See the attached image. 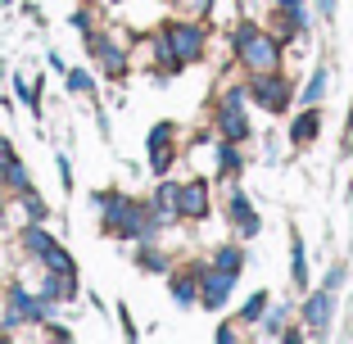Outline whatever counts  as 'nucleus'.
I'll return each mask as SVG.
<instances>
[{"mask_svg":"<svg viewBox=\"0 0 353 344\" xmlns=\"http://www.w3.org/2000/svg\"><path fill=\"white\" fill-rule=\"evenodd\" d=\"M28 250H32V254H37V259H46V254H50V250H54V240H50V236H46V231H28Z\"/></svg>","mask_w":353,"mask_h":344,"instance_id":"12","label":"nucleus"},{"mask_svg":"<svg viewBox=\"0 0 353 344\" xmlns=\"http://www.w3.org/2000/svg\"><path fill=\"white\" fill-rule=\"evenodd\" d=\"M281 322H285V308H272L268 313V335H281Z\"/></svg>","mask_w":353,"mask_h":344,"instance_id":"19","label":"nucleus"},{"mask_svg":"<svg viewBox=\"0 0 353 344\" xmlns=\"http://www.w3.org/2000/svg\"><path fill=\"white\" fill-rule=\"evenodd\" d=\"M168 136H172V127H154V136H150V150H154V168H159V172H163V168H168Z\"/></svg>","mask_w":353,"mask_h":344,"instance_id":"9","label":"nucleus"},{"mask_svg":"<svg viewBox=\"0 0 353 344\" xmlns=\"http://www.w3.org/2000/svg\"><path fill=\"white\" fill-rule=\"evenodd\" d=\"M218 127H222V136H227V141H245V136H250V123H245V118H240V105H222V114H218Z\"/></svg>","mask_w":353,"mask_h":344,"instance_id":"7","label":"nucleus"},{"mask_svg":"<svg viewBox=\"0 0 353 344\" xmlns=\"http://www.w3.org/2000/svg\"><path fill=\"white\" fill-rule=\"evenodd\" d=\"M176 209L186 213V218H204L208 213V186L204 181H190L186 190H176Z\"/></svg>","mask_w":353,"mask_h":344,"instance_id":"4","label":"nucleus"},{"mask_svg":"<svg viewBox=\"0 0 353 344\" xmlns=\"http://www.w3.org/2000/svg\"><path fill=\"white\" fill-rule=\"evenodd\" d=\"M285 82H281V77H272V73H259V82H254V100H259L263 109H272V114H276V109H285Z\"/></svg>","mask_w":353,"mask_h":344,"instance_id":"2","label":"nucleus"},{"mask_svg":"<svg viewBox=\"0 0 353 344\" xmlns=\"http://www.w3.org/2000/svg\"><path fill=\"white\" fill-rule=\"evenodd\" d=\"M46 267H50V272H73V263H68L63 250H50V254H46Z\"/></svg>","mask_w":353,"mask_h":344,"instance_id":"15","label":"nucleus"},{"mask_svg":"<svg viewBox=\"0 0 353 344\" xmlns=\"http://www.w3.org/2000/svg\"><path fill=\"white\" fill-rule=\"evenodd\" d=\"M186 5H190L195 14H199V10H208V0H186Z\"/></svg>","mask_w":353,"mask_h":344,"instance_id":"22","label":"nucleus"},{"mask_svg":"<svg viewBox=\"0 0 353 344\" xmlns=\"http://www.w3.org/2000/svg\"><path fill=\"white\" fill-rule=\"evenodd\" d=\"M168 45H172L176 59H195L204 50V32L199 28H168Z\"/></svg>","mask_w":353,"mask_h":344,"instance_id":"3","label":"nucleus"},{"mask_svg":"<svg viewBox=\"0 0 353 344\" xmlns=\"http://www.w3.org/2000/svg\"><path fill=\"white\" fill-rule=\"evenodd\" d=\"M259 313H263V294H254V299L245 303V313H240V322H254Z\"/></svg>","mask_w":353,"mask_h":344,"instance_id":"18","label":"nucleus"},{"mask_svg":"<svg viewBox=\"0 0 353 344\" xmlns=\"http://www.w3.org/2000/svg\"><path fill=\"white\" fill-rule=\"evenodd\" d=\"M231 285H236V276H231V272H208L204 276V303L208 308H218V303H227V294H231Z\"/></svg>","mask_w":353,"mask_h":344,"instance_id":"6","label":"nucleus"},{"mask_svg":"<svg viewBox=\"0 0 353 344\" xmlns=\"http://www.w3.org/2000/svg\"><path fill=\"white\" fill-rule=\"evenodd\" d=\"M312 132H317V114H303V118H299V123H294V127H290V136H294V141H308V136H312Z\"/></svg>","mask_w":353,"mask_h":344,"instance_id":"14","label":"nucleus"},{"mask_svg":"<svg viewBox=\"0 0 353 344\" xmlns=\"http://www.w3.org/2000/svg\"><path fill=\"white\" fill-rule=\"evenodd\" d=\"M236 45H240V59L250 63L254 73H272V68H276V45H272L259 28H240Z\"/></svg>","mask_w":353,"mask_h":344,"instance_id":"1","label":"nucleus"},{"mask_svg":"<svg viewBox=\"0 0 353 344\" xmlns=\"http://www.w3.org/2000/svg\"><path fill=\"white\" fill-rule=\"evenodd\" d=\"M240 259H245V254H240V250H231V245H227V250H218V259H213V263H218L222 272H231V276H236V272H240Z\"/></svg>","mask_w":353,"mask_h":344,"instance_id":"13","label":"nucleus"},{"mask_svg":"<svg viewBox=\"0 0 353 344\" xmlns=\"http://www.w3.org/2000/svg\"><path fill=\"white\" fill-rule=\"evenodd\" d=\"M95 54H100V63L109 73H123V50H118L114 41H95Z\"/></svg>","mask_w":353,"mask_h":344,"instance_id":"10","label":"nucleus"},{"mask_svg":"<svg viewBox=\"0 0 353 344\" xmlns=\"http://www.w3.org/2000/svg\"><path fill=\"white\" fill-rule=\"evenodd\" d=\"M331 313H335V290H322V294H312V299H308V308H303V322H308L312 331H326Z\"/></svg>","mask_w":353,"mask_h":344,"instance_id":"5","label":"nucleus"},{"mask_svg":"<svg viewBox=\"0 0 353 344\" xmlns=\"http://www.w3.org/2000/svg\"><path fill=\"white\" fill-rule=\"evenodd\" d=\"M10 163H14V154H10V141L0 136V168H10Z\"/></svg>","mask_w":353,"mask_h":344,"instance_id":"21","label":"nucleus"},{"mask_svg":"<svg viewBox=\"0 0 353 344\" xmlns=\"http://www.w3.org/2000/svg\"><path fill=\"white\" fill-rule=\"evenodd\" d=\"M5 172H10V186L28 190V172H23V163H10V168H5Z\"/></svg>","mask_w":353,"mask_h":344,"instance_id":"16","label":"nucleus"},{"mask_svg":"<svg viewBox=\"0 0 353 344\" xmlns=\"http://www.w3.org/2000/svg\"><path fill=\"white\" fill-rule=\"evenodd\" d=\"M68 86H73V91H91V77L86 73H68Z\"/></svg>","mask_w":353,"mask_h":344,"instance_id":"20","label":"nucleus"},{"mask_svg":"<svg viewBox=\"0 0 353 344\" xmlns=\"http://www.w3.org/2000/svg\"><path fill=\"white\" fill-rule=\"evenodd\" d=\"M172 294H176V303H195V290H190V281H172Z\"/></svg>","mask_w":353,"mask_h":344,"instance_id":"17","label":"nucleus"},{"mask_svg":"<svg viewBox=\"0 0 353 344\" xmlns=\"http://www.w3.org/2000/svg\"><path fill=\"white\" fill-rule=\"evenodd\" d=\"M322 95H326V73H322V68H317V73H312V82L308 86H303V100H299V105H317V100H322Z\"/></svg>","mask_w":353,"mask_h":344,"instance_id":"11","label":"nucleus"},{"mask_svg":"<svg viewBox=\"0 0 353 344\" xmlns=\"http://www.w3.org/2000/svg\"><path fill=\"white\" fill-rule=\"evenodd\" d=\"M322 14H335V0H322Z\"/></svg>","mask_w":353,"mask_h":344,"instance_id":"23","label":"nucleus"},{"mask_svg":"<svg viewBox=\"0 0 353 344\" xmlns=\"http://www.w3.org/2000/svg\"><path fill=\"white\" fill-rule=\"evenodd\" d=\"M231 218H236V227H245L254 236V231H259V218H254V209H250V199L245 195H236L231 199Z\"/></svg>","mask_w":353,"mask_h":344,"instance_id":"8","label":"nucleus"}]
</instances>
